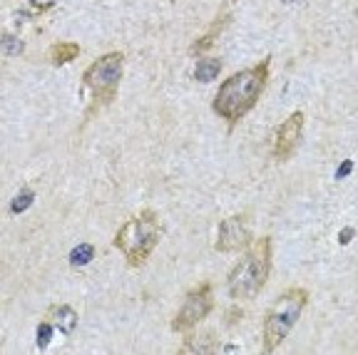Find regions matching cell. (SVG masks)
<instances>
[{"mask_svg":"<svg viewBox=\"0 0 358 355\" xmlns=\"http://www.w3.org/2000/svg\"><path fill=\"white\" fill-rule=\"evenodd\" d=\"M268 70H271V57H264L254 67H246L241 73H234L231 78H227L219 85L212 110L214 115H219L224 122L229 124V129H234L257 107L259 97L266 89Z\"/></svg>","mask_w":358,"mask_h":355,"instance_id":"1","label":"cell"},{"mask_svg":"<svg viewBox=\"0 0 358 355\" xmlns=\"http://www.w3.org/2000/svg\"><path fill=\"white\" fill-rule=\"evenodd\" d=\"M271 254H274L271 236H262L246 246L241 261L231 268L229 278H227V291L231 298L252 300L262 294L268 281V273H271Z\"/></svg>","mask_w":358,"mask_h":355,"instance_id":"2","label":"cell"},{"mask_svg":"<svg viewBox=\"0 0 358 355\" xmlns=\"http://www.w3.org/2000/svg\"><path fill=\"white\" fill-rule=\"evenodd\" d=\"M159 239H162V222L152 209H145L120 226L112 244H115V249L122 251L124 261L129 266L140 268L150 259Z\"/></svg>","mask_w":358,"mask_h":355,"instance_id":"3","label":"cell"},{"mask_svg":"<svg viewBox=\"0 0 358 355\" xmlns=\"http://www.w3.org/2000/svg\"><path fill=\"white\" fill-rule=\"evenodd\" d=\"M308 303V291L306 289H289L276 298V303L268 308L266 318H264V353H274L286 335L294 331V326L301 318L303 308Z\"/></svg>","mask_w":358,"mask_h":355,"instance_id":"4","label":"cell"},{"mask_svg":"<svg viewBox=\"0 0 358 355\" xmlns=\"http://www.w3.org/2000/svg\"><path fill=\"white\" fill-rule=\"evenodd\" d=\"M124 75V55L122 52H105L83 73V85L92 94L90 115H95L100 107H110L117 97L120 82Z\"/></svg>","mask_w":358,"mask_h":355,"instance_id":"5","label":"cell"},{"mask_svg":"<svg viewBox=\"0 0 358 355\" xmlns=\"http://www.w3.org/2000/svg\"><path fill=\"white\" fill-rule=\"evenodd\" d=\"M212 308H214L212 286H209V283H201V286H196V289H192L189 294H187L185 303H182V308H179V313L172 321V331L185 333L189 328L199 326V323L212 313Z\"/></svg>","mask_w":358,"mask_h":355,"instance_id":"6","label":"cell"},{"mask_svg":"<svg viewBox=\"0 0 358 355\" xmlns=\"http://www.w3.org/2000/svg\"><path fill=\"white\" fill-rule=\"evenodd\" d=\"M252 244V229H249V219L244 214H234V217L224 219L219 224L217 231V244L214 249L219 254H234V251H244Z\"/></svg>","mask_w":358,"mask_h":355,"instance_id":"7","label":"cell"},{"mask_svg":"<svg viewBox=\"0 0 358 355\" xmlns=\"http://www.w3.org/2000/svg\"><path fill=\"white\" fill-rule=\"evenodd\" d=\"M301 137H303V112L296 110V112H291V115L286 117V122L276 129L274 150H271L274 159L279 161V164L289 161L291 157H294V152H296V147L301 145Z\"/></svg>","mask_w":358,"mask_h":355,"instance_id":"8","label":"cell"},{"mask_svg":"<svg viewBox=\"0 0 358 355\" xmlns=\"http://www.w3.org/2000/svg\"><path fill=\"white\" fill-rule=\"evenodd\" d=\"M45 321L50 323L55 331H60L62 335H73L75 328H78V313H75V308H70V305H52L50 311L45 313Z\"/></svg>","mask_w":358,"mask_h":355,"instance_id":"9","label":"cell"},{"mask_svg":"<svg viewBox=\"0 0 358 355\" xmlns=\"http://www.w3.org/2000/svg\"><path fill=\"white\" fill-rule=\"evenodd\" d=\"M80 45L78 43H55L50 48V62L55 67H60V65H67V62H73V60H78L80 57Z\"/></svg>","mask_w":358,"mask_h":355,"instance_id":"10","label":"cell"},{"mask_svg":"<svg viewBox=\"0 0 358 355\" xmlns=\"http://www.w3.org/2000/svg\"><path fill=\"white\" fill-rule=\"evenodd\" d=\"M217 350V340H214L212 333H204L199 338H187L185 345L179 348V353H214Z\"/></svg>","mask_w":358,"mask_h":355,"instance_id":"11","label":"cell"},{"mask_svg":"<svg viewBox=\"0 0 358 355\" xmlns=\"http://www.w3.org/2000/svg\"><path fill=\"white\" fill-rule=\"evenodd\" d=\"M222 73V62L214 60V57H207V60H199L194 67V80L196 82H214Z\"/></svg>","mask_w":358,"mask_h":355,"instance_id":"12","label":"cell"},{"mask_svg":"<svg viewBox=\"0 0 358 355\" xmlns=\"http://www.w3.org/2000/svg\"><path fill=\"white\" fill-rule=\"evenodd\" d=\"M224 25H227V17H222V20H217V25H214V28L209 30V33L204 35V38H199L194 45H192V50H189L192 55H199V52H207L209 48H212V45H214V40H217V35L222 33Z\"/></svg>","mask_w":358,"mask_h":355,"instance_id":"13","label":"cell"},{"mask_svg":"<svg viewBox=\"0 0 358 355\" xmlns=\"http://www.w3.org/2000/svg\"><path fill=\"white\" fill-rule=\"evenodd\" d=\"M92 259H95V246H92V244L75 246L73 254H70V263H73L75 268H78V266H87Z\"/></svg>","mask_w":358,"mask_h":355,"instance_id":"14","label":"cell"},{"mask_svg":"<svg viewBox=\"0 0 358 355\" xmlns=\"http://www.w3.org/2000/svg\"><path fill=\"white\" fill-rule=\"evenodd\" d=\"M33 199H35V194L30 191V189H22L20 194L13 199V204H10V211L13 214H20V211H25L30 204H33Z\"/></svg>","mask_w":358,"mask_h":355,"instance_id":"15","label":"cell"},{"mask_svg":"<svg viewBox=\"0 0 358 355\" xmlns=\"http://www.w3.org/2000/svg\"><path fill=\"white\" fill-rule=\"evenodd\" d=\"M3 50H6V55H20V52L25 50V45H22L20 38L6 33V35H3Z\"/></svg>","mask_w":358,"mask_h":355,"instance_id":"16","label":"cell"},{"mask_svg":"<svg viewBox=\"0 0 358 355\" xmlns=\"http://www.w3.org/2000/svg\"><path fill=\"white\" fill-rule=\"evenodd\" d=\"M52 331H55V328H52L48 321H43L38 326V348L40 350L48 348V343H50V338H52Z\"/></svg>","mask_w":358,"mask_h":355,"instance_id":"17","label":"cell"},{"mask_svg":"<svg viewBox=\"0 0 358 355\" xmlns=\"http://www.w3.org/2000/svg\"><path fill=\"white\" fill-rule=\"evenodd\" d=\"M30 8H33L35 13H48L50 8H55L57 0H28Z\"/></svg>","mask_w":358,"mask_h":355,"instance_id":"18","label":"cell"},{"mask_svg":"<svg viewBox=\"0 0 358 355\" xmlns=\"http://www.w3.org/2000/svg\"><path fill=\"white\" fill-rule=\"evenodd\" d=\"M351 167H353V164H351V159H346V161H343V167L338 169V172H336V179H343V177H346V174L351 172Z\"/></svg>","mask_w":358,"mask_h":355,"instance_id":"19","label":"cell"},{"mask_svg":"<svg viewBox=\"0 0 358 355\" xmlns=\"http://www.w3.org/2000/svg\"><path fill=\"white\" fill-rule=\"evenodd\" d=\"M353 236V229H346V231L341 233V244H348V239Z\"/></svg>","mask_w":358,"mask_h":355,"instance_id":"20","label":"cell"}]
</instances>
